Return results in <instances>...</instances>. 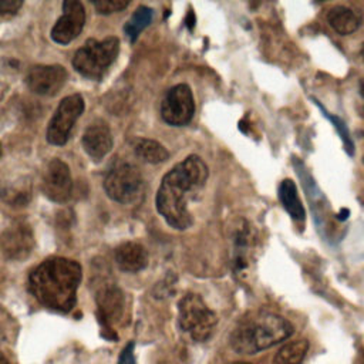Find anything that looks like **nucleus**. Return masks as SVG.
<instances>
[{
  "instance_id": "10",
  "label": "nucleus",
  "mask_w": 364,
  "mask_h": 364,
  "mask_svg": "<svg viewBox=\"0 0 364 364\" xmlns=\"http://www.w3.org/2000/svg\"><path fill=\"white\" fill-rule=\"evenodd\" d=\"M85 24V10L77 0L63 3V16L51 30V38L58 44H68L82 30Z\"/></svg>"
},
{
  "instance_id": "4",
  "label": "nucleus",
  "mask_w": 364,
  "mask_h": 364,
  "mask_svg": "<svg viewBox=\"0 0 364 364\" xmlns=\"http://www.w3.org/2000/svg\"><path fill=\"white\" fill-rule=\"evenodd\" d=\"M119 51V40L107 37L101 41L88 40L73 57V67L82 77L100 80L115 61Z\"/></svg>"
},
{
  "instance_id": "23",
  "label": "nucleus",
  "mask_w": 364,
  "mask_h": 364,
  "mask_svg": "<svg viewBox=\"0 0 364 364\" xmlns=\"http://www.w3.org/2000/svg\"><path fill=\"white\" fill-rule=\"evenodd\" d=\"M20 0H0V14H14L21 7Z\"/></svg>"
},
{
  "instance_id": "20",
  "label": "nucleus",
  "mask_w": 364,
  "mask_h": 364,
  "mask_svg": "<svg viewBox=\"0 0 364 364\" xmlns=\"http://www.w3.org/2000/svg\"><path fill=\"white\" fill-rule=\"evenodd\" d=\"M151 20H152V10L146 6H139L134 11L131 18L127 21V24L124 26V31L131 41H135L139 33L151 23Z\"/></svg>"
},
{
  "instance_id": "2",
  "label": "nucleus",
  "mask_w": 364,
  "mask_h": 364,
  "mask_svg": "<svg viewBox=\"0 0 364 364\" xmlns=\"http://www.w3.org/2000/svg\"><path fill=\"white\" fill-rule=\"evenodd\" d=\"M81 276V266L75 260L50 257L30 273L28 290L43 306L68 313L75 304Z\"/></svg>"
},
{
  "instance_id": "27",
  "label": "nucleus",
  "mask_w": 364,
  "mask_h": 364,
  "mask_svg": "<svg viewBox=\"0 0 364 364\" xmlns=\"http://www.w3.org/2000/svg\"><path fill=\"white\" fill-rule=\"evenodd\" d=\"M0 364H10L9 360H7L1 353H0Z\"/></svg>"
},
{
  "instance_id": "31",
  "label": "nucleus",
  "mask_w": 364,
  "mask_h": 364,
  "mask_svg": "<svg viewBox=\"0 0 364 364\" xmlns=\"http://www.w3.org/2000/svg\"><path fill=\"white\" fill-rule=\"evenodd\" d=\"M361 54H363V58H364V44H363V48H361Z\"/></svg>"
},
{
  "instance_id": "25",
  "label": "nucleus",
  "mask_w": 364,
  "mask_h": 364,
  "mask_svg": "<svg viewBox=\"0 0 364 364\" xmlns=\"http://www.w3.org/2000/svg\"><path fill=\"white\" fill-rule=\"evenodd\" d=\"M358 92H360L361 102H363V107H364V78L360 80V82H358Z\"/></svg>"
},
{
  "instance_id": "17",
  "label": "nucleus",
  "mask_w": 364,
  "mask_h": 364,
  "mask_svg": "<svg viewBox=\"0 0 364 364\" xmlns=\"http://www.w3.org/2000/svg\"><path fill=\"white\" fill-rule=\"evenodd\" d=\"M279 199L282 202V206L286 209V212L294 219L303 222L306 218L304 206L299 198L296 183L291 179H283L279 185Z\"/></svg>"
},
{
  "instance_id": "12",
  "label": "nucleus",
  "mask_w": 364,
  "mask_h": 364,
  "mask_svg": "<svg viewBox=\"0 0 364 364\" xmlns=\"http://www.w3.org/2000/svg\"><path fill=\"white\" fill-rule=\"evenodd\" d=\"M71 189L73 181L70 168L61 159H51L43 176V191L46 196L54 202H64L70 198Z\"/></svg>"
},
{
  "instance_id": "21",
  "label": "nucleus",
  "mask_w": 364,
  "mask_h": 364,
  "mask_svg": "<svg viewBox=\"0 0 364 364\" xmlns=\"http://www.w3.org/2000/svg\"><path fill=\"white\" fill-rule=\"evenodd\" d=\"M314 102H316V105L323 111L324 117H326V118L333 124V127L336 128L337 134L340 135V138H341V141H343V145H344L346 152H347L350 156H353V155H354V142H353V139H351V136H350V131H348L346 122H344L341 118H338V117H336V115L327 112L326 108H324L318 101L314 100Z\"/></svg>"
},
{
  "instance_id": "8",
  "label": "nucleus",
  "mask_w": 364,
  "mask_h": 364,
  "mask_svg": "<svg viewBox=\"0 0 364 364\" xmlns=\"http://www.w3.org/2000/svg\"><path fill=\"white\" fill-rule=\"evenodd\" d=\"M195 114V101L191 88L186 84L172 87L162 100V119L173 127H183L191 122Z\"/></svg>"
},
{
  "instance_id": "9",
  "label": "nucleus",
  "mask_w": 364,
  "mask_h": 364,
  "mask_svg": "<svg viewBox=\"0 0 364 364\" xmlns=\"http://www.w3.org/2000/svg\"><path fill=\"white\" fill-rule=\"evenodd\" d=\"M97 301V318L101 328H109L111 324L121 320L124 313V294L114 282L107 279L98 280V289L95 291Z\"/></svg>"
},
{
  "instance_id": "18",
  "label": "nucleus",
  "mask_w": 364,
  "mask_h": 364,
  "mask_svg": "<svg viewBox=\"0 0 364 364\" xmlns=\"http://www.w3.org/2000/svg\"><path fill=\"white\" fill-rule=\"evenodd\" d=\"M309 351V341L301 338L284 344L274 357L276 364H301Z\"/></svg>"
},
{
  "instance_id": "30",
  "label": "nucleus",
  "mask_w": 364,
  "mask_h": 364,
  "mask_svg": "<svg viewBox=\"0 0 364 364\" xmlns=\"http://www.w3.org/2000/svg\"><path fill=\"white\" fill-rule=\"evenodd\" d=\"M232 364H250V363H242V361H240V363H232Z\"/></svg>"
},
{
  "instance_id": "19",
  "label": "nucleus",
  "mask_w": 364,
  "mask_h": 364,
  "mask_svg": "<svg viewBox=\"0 0 364 364\" xmlns=\"http://www.w3.org/2000/svg\"><path fill=\"white\" fill-rule=\"evenodd\" d=\"M135 154L148 164H161L169 158L166 148L154 139H139L135 145Z\"/></svg>"
},
{
  "instance_id": "1",
  "label": "nucleus",
  "mask_w": 364,
  "mask_h": 364,
  "mask_svg": "<svg viewBox=\"0 0 364 364\" xmlns=\"http://www.w3.org/2000/svg\"><path fill=\"white\" fill-rule=\"evenodd\" d=\"M206 179L208 166L196 155L185 158L162 178L156 193V209L172 228L183 230L192 226L193 219L188 202Z\"/></svg>"
},
{
  "instance_id": "7",
  "label": "nucleus",
  "mask_w": 364,
  "mask_h": 364,
  "mask_svg": "<svg viewBox=\"0 0 364 364\" xmlns=\"http://www.w3.org/2000/svg\"><path fill=\"white\" fill-rule=\"evenodd\" d=\"M84 111V100L78 94L63 98L47 128V141L53 145H64L73 125Z\"/></svg>"
},
{
  "instance_id": "3",
  "label": "nucleus",
  "mask_w": 364,
  "mask_h": 364,
  "mask_svg": "<svg viewBox=\"0 0 364 364\" xmlns=\"http://www.w3.org/2000/svg\"><path fill=\"white\" fill-rule=\"evenodd\" d=\"M293 334L291 323L280 314L259 311L245 317L230 334V347L237 354H256Z\"/></svg>"
},
{
  "instance_id": "5",
  "label": "nucleus",
  "mask_w": 364,
  "mask_h": 364,
  "mask_svg": "<svg viewBox=\"0 0 364 364\" xmlns=\"http://www.w3.org/2000/svg\"><path fill=\"white\" fill-rule=\"evenodd\" d=\"M178 313L179 327L195 341H206L218 324L216 314L200 296L193 293H188L181 299Z\"/></svg>"
},
{
  "instance_id": "16",
  "label": "nucleus",
  "mask_w": 364,
  "mask_h": 364,
  "mask_svg": "<svg viewBox=\"0 0 364 364\" xmlns=\"http://www.w3.org/2000/svg\"><path fill=\"white\" fill-rule=\"evenodd\" d=\"M328 24L341 36L354 33L361 24V14L346 6H334L327 11Z\"/></svg>"
},
{
  "instance_id": "14",
  "label": "nucleus",
  "mask_w": 364,
  "mask_h": 364,
  "mask_svg": "<svg viewBox=\"0 0 364 364\" xmlns=\"http://www.w3.org/2000/svg\"><path fill=\"white\" fill-rule=\"evenodd\" d=\"M34 240L31 230L24 225H17L7 232L1 239L4 256L11 260H21L27 257L33 249Z\"/></svg>"
},
{
  "instance_id": "26",
  "label": "nucleus",
  "mask_w": 364,
  "mask_h": 364,
  "mask_svg": "<svg viewBox=\"0 0 364 364\" xmlns=\"http://www.w3.org/2000/svg\"><path fill=\"white\" fill-rule=\"evenodd\" d=\"M348 215H350L348 209H343V210H340V213L337 215V219H338V220H346Z\"/></svg>"
},
{
  "instance_id": "28",
  "label": "nucleus",
  "mask_w": 364,
  "mask_h": 364,
  "mask_svg": "<svg viewBox=\"0 0 364 364\" xmlns=\"http://www.w3.org/2000/svg\"><path fill=\"white\" fill-rule=\"evenodd\" d=\"M6 338V336H4V331H3V328H1V326H0V341H3Z\"/></svg>"
},
{
  "instance_id": "32",
  "label": "nucleus",
  "mask_w": 364,
  "mask_h": 364,
  "mask_svg": "<svg viewBox=\"0 0 364 364\" xmlns=\"http://www.w3.org/2000/svg\"><path fill=\"white\" fill-rule=\"evenodd\" d=\"M0 156H1V144H0Z\"/></svg>"
},
{
  "instance_id": "13",
  "label": "nucleus",
  "mask_w": 364,
  "mask_h": 364,
  "mask_svg": "<svg viewBox=\"0 0 364 364\" xmlns=\"http://www.w3.org/2000/svg\"><path fill=\"white\" fill-rule=\"evenodd\" d=\"M82 146L94 161H101L112 148L109 127L104 121L92 122L82 135Z\"/></svg>"
},
{
  "instance_id": "22",
  "label": "nucleus",
  "mask_w": 364,
  "mask_h": 364,
  "mask_svg": "<svg viewBox=\"0 0 364 364\" xmlns=\"http://www.w3.org/2000/svg\"><path fill=\"white\" fill-rule=\"evenodd\" d=\"M129 4L128 0H97L92 1L94 9L100 14H112L124 10Z\"/></svg>"
},
{
  "instance_id": "24",
  "label": "nucleus",
  "mask_w": 364,
  "mask_h": 364,
  "mask_svg": "<svg viewBox=\"0 0 364 364\" xmlns=\"http://www.w3.org/2000/svg\"><path fill=\"white\" fill-rule=\"evenodd\" d=\"M118 364H136L135 355H134V343H128L125 348L122 350Z\"/></svg>"
},
{
  "instance_id": "15",
  "label": "nucleus",
  "mask_w": 364,
  "mask_h": 364,
  "mask_svg": "<svg viewBox=\"0 0 364 364\" xmlns=\"http://www.w3.org/2000/svg\"><path fill=\"white\" fill-rule=\"evenodd\" d=\"M115 262L121 270L135 273L146 267L148 253L139 243L127 242L115 250Z\"/></svg>"
},
{
  "instance_id": "29",
  "label": "nucleus",
  "mask_w": 364,
  "mask_h": 364,
  "mask_svg": "<svg viewBox=\"0 0 364 364\" xmlns=\"http://www.w3.org/2000/svg\"><path fill=\"white\" fill-rule=\"evenodd\" d=\"M361 364H364V351H363V354H361Z\"/></svg>"
},
{
  "instance_id": "11",
  "label": "nucleus",
  "mask_w": 364,
  "mask_h": 364,
  "mask_svg": "<svg viewBox=\"0 0 364 364\" xmlns=\"http://www.w3.org/2000/svg\"><path fill=\"white\" fill-rule=\"evenodd\" d=\"M67 70L63 65H36L26 75V84L34 94L54 95L67 81Z\"/></svg>"
},
{
  "instance_id": "6",
  "label": "nucleus",
  "mask_w": 364,
  "mask_h": 364,
  "mask_svg": "<svg viewBox=\"0 0 364 364\" xmlns=\"http://www.w3.org/2000/svg\"><path fill=\"white\" fill-rule=\"evenodd\" d=\"M144 178L139 169L132 164L115 165L104 179L107 195L119 203H132L141 198Z\"/></svg>"
}]
</instances>
